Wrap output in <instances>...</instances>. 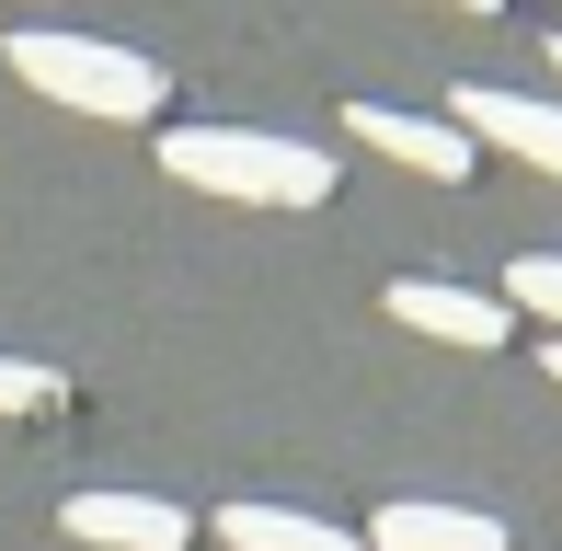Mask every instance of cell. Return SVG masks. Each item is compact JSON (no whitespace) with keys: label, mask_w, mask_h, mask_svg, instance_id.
<instances>
[{"label":"cell","mask_w":562,"mask_h":551,"mask_svg":"<svg viewBox=\"0 0 562 551\" xmlns=\"http://www.w3.org/2000/svg\"><path fill=\"white\" fill-rule=\"evenodd\" d=\"M161 172L195 195H229V207H322L334 195V161L276 127H161Z\"/></svg>","instance_id":"1"},{"label":"cell","mask_w":562,"mask_h":551,"mask_svg":"<svg viewBox=\"0 0 562 551\" xmlns=\"http://www.w3.org/2000/svg\"><path fill=\"white\" fill-rule=\"evenodd\" d=\"M0 58H12V81H23V92H46V104H69V115H104V127H149V115H161V69H149L138 46L23 23Z\"/></svg>","instance_id":"2"},{"label":"cell","mask_w":562,"mask_h":551,"mask_svg":"<svg viewBox=\"0 0 562 551\" xmlns=\"http://www.w3.org/2000/svg\"><path fill=\"white\" fill-rule=\"evenodd\" d=\"M345 138H368L379 161H402L414 184H471V172H482V138L459 127L448 104L437 115H402V104H368V92H356V104H345Z\"/></svg>","instance_id":"3"},{"label":"cell","mask_w":562,"mask_h":551,"mask_svg":"<svg viewBox=\"0 0 562 551\" xmlns=\"http://www.w3.org/2000/svg\"><path fill=\"white\" fill-rule=\"evenodd\" d=\"M391 322H402V334H425V345H459V357H494L517 311H505L494 288H448V276H391Z\"/></svg>","instance_id":"4"},{"label":"cell","mask_w":562,"mask_h":551,"mask_svg":"<svg viewBox=\"0 0 562 551\" xmlns=\"http://www.w3.org/2000/svg\"><path fill=\"white\" fill-rule=\"evenodd\" d=\"M448 115H459V127H471L482 149H517V161L562 172V104H551V92H494V81H459V92H448Z\"/></svg>","instance_id":"5"},{"label":"cell","mask_w":562,"mask_h":551,"mask_svg":"<svg viewBox=\"0 0 562 551\" xmlns=\"http://www.w3.org/2000/svg\"><path fill=\"white\" fill-rule=\"evenodd\" d=\"M58 529L81 540V551H184L195 517L172 506V494H69Z\"/></svg>","instance_id":"6"},{"label":"cell","mask_w":562,"mask_h":551,"mask_svg":"<svg viewBox=\"0 0 562 551\" xmlns=\"http://www.w3.org/2000/svg\"><path fill=\"white\" fill-rule=\"evenodd\" d=\"M368 551H517V540H505V517H482V506H425V494H391V506L368 517Z\"/></svg>","instance_id":"7"},{"label":"cell","mask_w":562,"mask_h":551,"mask_svg":"<svg viewBox=\"0 0 562 551\" xmlns=\"http://www.w3.org/2000/svg\"><path fill=\"white\" fill-rule=\"evenodd\" d=\"M218 540L229 551H368L334 517H299V506H218Z\"/></svg>","instance_id":"8"},{"label":"cell","mask_w":562,"mask_h":551,"mask_svg":"<svg viewBox=\"0 0 562 551\" xmlns=\"http://www.w3.org/2000/svg\"><path fill=\"white\" fill-rule=\"evenodd\" d=\"M505 311H528V322L562 334V254H517L505 265Z\"/></svg>","instance_id":"9"},{"label":"cell","mask_w":562,"mask_h":551,"mask_svg":"<svg viewBox=\"0 0 562 551\" xmlns=\"http://www.w3.org/2000/svg\"><path fill=\"white\" fill-rule=\"evenodd\" d=\"M0 414H58V380L35 357H0Z\"/></svg>","instance_id":"10"},{"label":"cell","mask_w":562,"mask_h":551,"mask_svg":"<svg viewBox=\"0 0 562 551\" xmlns=\"http://www.w3.org/2000/svg\"><path fill=\"white\" fill-rule=\"evenodd\" d=\"M448 12H505V0H448Z\"/></svg>","instance_id":"11"},{"label":"cell","mask_w":562,"mask_h":551,"mask_svg":"<svg viewBox=\"0 0 562 551\" xmlns=\"http://www.w3.org/2000/svg\"><path fill=\"white\" fill-rule=\"evenodd\" d=\"M551 380H562V334H551Z\"/></svg>","instance_id":"12"},{"label":"cell","mask_w":562,"mask_h":551,"mask_svg":"<svg viewBox=\"0 0 562 551\" xmlns=\"http://www.w3.org/2000/svg\"><path fill=\"white\" fill-rule=\"evenodd\" d=\"M551 69H562V35H551Z\"/></svg>","instance_id":"13"}]
</instances>
